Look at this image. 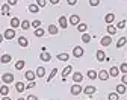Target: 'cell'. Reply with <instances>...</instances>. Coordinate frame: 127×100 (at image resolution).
<instances>
[{
    "label": "cell",
    "instance_id": "1",
    "mask_svg": "<svg viewBox=\"0 0 127 100\" xmlns=\"http://www.w3.org/2000/svg\"><path fill=\"white\" fill-rule=\"evenodd\" d=\"M83 53H85V50L80 47V46H77V47H74V52H73V55L76 56V58H80V56H83Z\"/></svg>",
    "mask_w": 127,
    "mask_h": 100
},
{
    "label": "cell",
    "instance_id": "2",
    "mask_svg": "<svg viewBox=\"0 0 127 100\" xmlns=\"http://www.w3.org/2000/svg\"><path fill=\"white\" fill-rule=\"evenodd\" d=\"M80 93H82V87L79 85V83H74V85L71 87V94L77 96V94H80Z\"/></svg>",
    "mask_w": 127,
    "mask_h": 100
},
{
    "label": "cell",
    "instance_id": "3",
    "mask_svg": "<svg viewBox=\"0 0 127 100\" xmlns=\"http://www.w3.org/2000/svg\"><path fill=\"white\" fill-rule=\"evenodd\" d=\"M3 37H5L6 40H12V38L15 37V30H14L12 27H11V29H6V30H5V35H3Z\"/></svg>",
    "mask_w": 127,
    "mask_h": 100
},
{
    "label": "cell",
    "instance_id": "4",
    "mask_svg": "<svg viewBox=\"0 0 127 100\" xmlns=\"http://www.w3.org/2000/svg\"><path fill=\"white\" fill-rule=\"evenodd\" d=\"M2 79H3L5 83H12V82H14V74H11V73H5V74L2 76Z\"/></svg>",
    "mask_w": 127,
    "mask_h": 100
},
{
    "label": "cell",
    "instance_id": "5",
    "mask_svg": "<svg viewBox=\"0 0 127 100\" xmlns=\"http://www.w3.org/2000/svg\"><path fill=\"white\" fill-rule=\"evenodd\" d=\"M39 58H41V61H44V62H49V61L52 59V56H50V53H49V52H41Z\"/></svg>",
    "mask_w": 127,
    "mask_h": 100
},
{
    "label": "cell",
    "instance_id": "6",
    "mask_svg": "<svg viewBox=\"0 0 127 100\" xmlns=\"http://www.w3.org/2000/svg\"><path fill=\"white\" fill-rule=\"evenodd\" d=\"M71 70H73V67H71V65H68V67H65V68H64V71H62V79H64V80H65L67 76L71 73Z\"/></svg>",
    "mask_w": 127,
    "mask_h": 100
},
{
    "label": "cell",
    "instance_id": "7",
    "mask_svg": "<svg viewBox=\"0 0 127 100\" xmlns=\"http://www.w3.org/2000/svg\"><path fill=\"white\" fill-rule=\"evenodd\" d=\"M59 26H61L62 29L68 27V21H67V18H65V17H59Z\"/></svg>",
    "mask_w": 127,
    "mask_h": 100
},
{
    "label": "cell",
    "instance_id": "8",
    "mask_svg": "<svg viewBox=\"0 0 127 100\" xmlns=\"http://www.w3.org/2000/svg\"><path fill=\"white\" fill-rule=\"evenodd\" d=\"M82 79H83V74H82V73H79V71H77V73H74V74H73V80H74L76 83L82 82Z\"/></svg>",
    "mask_w": 127,
    "mask_h": 100
},
{
    "label": "cell",
    "instance_id": "9",
    "mask_svg": "<svg viewBox=\"0 0 127 100\" xmlns=\"http://www.w3.org/2000/svg\"><path fill=\"white\" fill-rule=\"evenodd\" d=\"M120 74V68H117V67H112V68L109 70V76H112V77H117Z\"/></svg>",
    "mask_w": 127,
    "mask_h": 100
},
{
    "label": "cell",
    "instance_id": "10",
    "mask_svg": "<svg viewBox=\"0 0 127 100\" xmlns=\"http://www.w3.org/2000/svg\"><path fill=\"white\" fill-rule=\"evenodd\" d=\"M35 76H36V73H33V71H32V70H29V71H26V79L27 80H35Z\"/></svg>",
    "mask_w": 127,
    "mask_h": 100
},
{
    "label": "cell",
    "instance_id": "11",
    "mask_svg": "<svg viewBox=\"0 0 127 100\" xmlns=\"http://www.w3.org/2000/svg\"><path fill=\"white\" fill-rule=\"evenodd\" d=\"M98 79H101V80H107V77H109V73L106 71V70H101L100 73H98V76H97Z\"/></svg>",
    "mask_w": 127,
    "mask_h": 100
},
{
    "label": "cell",
    "instance_id": "12",
    "mask_svg": "<svg viewBox=\"0 0 127 100\" xmlns=\"http://www.w3.org/2000/svg\"><path fill=\"white\" fill-rule=\"evenodd\" d=\"M104 59H106L104 52H103V50H98V52H97V61H98V62H103Z\"/></svg>",
    "mask_w": 127,
    "mask_h": 100
},
{
    "label": "cell",
    "instance_id": "13",
    "mask_svg": "<svg viewBox=\"0 0 127 100\" xmlns=\"http://www.w3.org/2000/svg\"><path fill=\"white\" fill-rule=\"evenodd\" d=\"M11 55H2V58H0V62L2 64H9L11 62Z\"/></svg>",
    "mask_w": 127,
    "mask_h": 100
},
{
    "label": "cell",
    "instance_id": "14",
    "mask_svg": "<svg viewBox=\"0 0 127 100\" xmlns=\"http://www.w3.org/2000/svg\"><path fill=\"white\" fill-rule=\"evenodd\" d=\"M20 24H21V23H20V20H18V18H15V17H14V18L11 20V27H12V29H15V27H20Z\"/></svg>",
    "mask_w": 127,
    "mask_h": 100
},
{
    "label": "cell",
    "instance_id": "15",
    "mask_svg": "<svg viewBox=\"0 0 127 100\" xmlns=\"http://www.w3.org/2000/svg\"><path fill=\"white\" fill-rule=\"evenodd\" d=\"M15 88H17L18 93H23V91L26 90V87H24V83H23V82H17V83H15Z\"/></svg>",
    "mask_w": 127,
    "mask_h": 100
},
{
    "label": "cell",
    "instance_id": "16",
    "mask_svg": "<svg viewBox=\"0 0 127 100\" xmlns=\"http://www.w3.org/2000/svg\"><path fill=\"white\" fill-rule=\"evenodd\" d=\"M70 23H71V24H79V23H80L79 15H71V17H70Z\"/></svg>",
    "mask_w": 127,
    "mask_h": 100
},
{
    "label": "cell",
    "instance_id": "17",
    "mask_svg": "<svg viewBox=\"0 0 127 100\" xmlns=\"http://www.w3.org/2000/svg\"><path fill=\"white\" fill-rule=\"evenodd\" d=\"M100 43H101V46H109L110 43H112V38H110V37H103Z\"/></svg>",
    "mask_w": 127,
    "mask_h": 100
},
{
    "label": "cell",
    "instance_id": "18",
    "mask_svg": "<svg viewBox=\"0 0 127 100\" xmlns=\"http://www.w3.org/2000/svg\"><path fill=\"white\" fill-rule=\"evenodd\" d=\"M114 20H115V15H114V14H107V15L104 17V21H106L107 24H110Z\"/></svg>",
    "mask_w": 127,
    "mask_h": 100
},
{
    "label": "cell",
    "instance_id": "19",
    "mask_svg": "<svg viewBox=\"0 0 127 100\" xmlns=\"http://www.w3.org/2000/svg\"><path fill=\"white\" fill-rule=\"evenodd\" d=\"M29 11H30L32 14H36V12L39 11V6L35 5V3H32V5H29Z\"/></svg>",
    "mask_w": 127,
    "mask_h": 100
},
{
    "label": "cell",
    "instance_id": "20",
    "mask_svg": "<svg viewBox=\"0 0 127 100\" xmlns=\"http://www.w3.org/2000/svg\"><path fill=\"white\" fill-rule=\"evenodd\" d=\"M44 74H45V68L44 67H38L36 68V76L38 77H44Z\"/></svg>",
    "mask_w": 127,
    "mask_h": 100
},
{
    "label": "cell",
    "instance_id": "21",
    "mask_svg": "<svg viewBox=\"0 0 127 100\" xmlns=\"http://www.w3.org/2000/svg\"><path fill=\"white\" fill-rule=\"evenodd\" d=\"M58 32H59V29H58L55 24H50V26H49V33H52V35H56Z\"/></svg>",
    "mask_w": 127,
    "mask_h": 100
},
{
    "label": "cell",
    "instance_id": "22",
    "mask_svg": "<svg viewBox=\"0 0 127 100\" xmlns=\"http://www.w3.org/2000/svg\"><path fill=\"white\" fill-rule=\"evenodd\" d=\"M18 44H20L21 47H26V46L29 44V41H27V38H24V37H20V38H18Z\"/></svg>",
    "mask_w": 127,
    "mask_h": 100
},
{
    "label": "cell",
    "instance_id": "23",
    "mask_svg": "<svg viewBox=\"0 0 127 100\" xmlns=\"http://www.w3.org/2000/svg\"><path fill=\"white\" fill-rule=\"evenodd\" d=\"M83 93H85V94H88V96H91V94H94V93H95V87H86V88L83 90Z\"/></svg>",
    "mask_w": 127,
    "mask_h": 100
},
{
    "label": "cell",
    "instance_id": "24",
    "mask_svg": "<svg viewBox=\"0 0 127 100\" xmlns=\"http://www.w3.org/2000/svg\"><path fill=\"white\" fill-rule=\"evenodd\" d=\"M58 59H59V61H68V59H70V55H68V53H59V55H58Z\"/></svg>",
    "mask_w": 127,
    "mask_h": 100
},
{
    "label": "cell",
    "instance_id": "25",
    "mask_svg": "<svg viewBox=\"0 0 127 100\" xmlns=\"http://www.w3.org/2000/svg\"><path fill=\"white\" fill-rule=\"evenodd\" d=\"M117 93H118V94H124V93H126V85H124V83L117 85Z\"/></svg>",
    "mask_w": 127,
    "mask_h": 100
},
{
    "label": "cell",
    "instance_id": "26",
    "mask_svg": "<svg viewBox=\"0 0 127 100\" xmlns=\"http://www.w3.org/2000/svg\"><path fill=\"white\" fill-rule=\"evenodd\" d=\"M86 29H88V26H86L85 23H79V24H77V30H79V32H85Z\"/></svg>",
    "mask_w": 127,
    "mask_h": 100
},
{
    "label": "cell",
    "instance_id": "27",
    "mask_svg": "<svg viewBox=\"0 0 127 100\" xmlns=\"http://www.w3.org/2000/svg\"><path fill=\"white\" fill-rule=\"evenodd\" d=\"M126 43H127V38H126V37H123V38H120V40H118V43H117V47L120 49V47H123Z\"/></svg>",
    "mask_w": 127,
    "mask_h": 100
},
{
    "label": "cell",
    "instance_id": "28",
    "mask_svg": "<svg viewBox=\"0 0 127 100\" xmlns=\"http://www.w3.org/2000/svg\"><path fill=\"white\" fill-rule=\"evenodd\" d=\"M107 99H109V100H118V99H120V94H118V93H110V94L107 96Z\"/></svg>",
    "mask_w": 127,
    "mask_h": 100
},
{
    "label": "cell",
    "instance_id": "29",
    "mask_svg": "<svg viewBox=\"0 0 127 100\" xmlns=\"http://www.w3.org/2000/svg\"><path fill=\"white\" fill-rule=\"evenodd\" d=\"M8 93H9V87L3 85L2 88H0V94H2V96H8Z\"/></svg>",
    "mask_w": 127,
    "mask_h": 100
},
{
    "label": "cell",
    "instance_id": "30",
    "mask_svg": "<svg viewBox=\"0 0 127 100\" xmlns=\"http://www.w3.org/2000/svg\"><path fill=\"white\" fill-rule=\"evenodd\" d=\"M56 74H58V68H53V70H52V73L49 74V77H47V82H50V80H52Z\"/></svg>",
    "mask_w": 127,
    "mask_h": 100
},
{
    "label": "cell",
    "instance_id": "31",
    "mask_svg": "<svg viewBox=\"0 0 127 100\" xmlns=\"http://www.w3.org/2000/svg\"><path fill=\"white\" fill-rule=\"evenodd\" d=\"M0 9H2V14L3 15H9V5H3Z\"/></svg>",
    "mask_w": 127,
    "mask_h": 100
},
{
    "label": "cell",
    "instance_id": "32",
    "mask_svg": "<svg viewBox=\"0 0 127 100\" xmlns=\"http://www.w3.org/2000/svg\"><path fill=\"white\" fill-rule=\"evenodd\" d=\"M15 68H17V70H23L24 68V61H18L17 64H15Z\"/></svg>",
    "mask_w": 127,
    "mask_h": 100
},
{
    "label": "cell",
    "instance_id": "33",
    "mask_svg": "<svg viewBox=\"0 0 127 100\" xmlns=\"http://www.w3.org/2000/svg\"><path fill=\"white\" fill-rule=\"evenodd\" d=\"M35 37H44V29L38 27V29L35 30Z\"/></svg>",
    "mask_w": 127,
    "mask_h": 100
},
{
    "label": "cell",
    "instance_id": "34",
    "mask_svg": "<svg viewBox=\"0 0 127 100\" xmlns=\"http://www.w3.org/2000/svg\"><path fill=\"white\" fill-rule=\"evenodd\" d=\"M20 26H21V27H23V29H24V30H27V29H29V27H30V23H29V21H27V20H23V23H21V24H20Z\"/></svg>",
    "mask_w": 127,
    "mask_h": 100
},
{
    "label": "cell",
    "instance_id": "35",
    "mask_svg": "<svg viewBox=\"0 0 127 100\" xmlns=\"http://www.w3.org/2000/svg\"><path fill=\"white\" fill-rule=\"evenodd\" d=\"M107 32H109V35H114L117 32V27L115 26H107Z\"/></svg>",
    "mask_w": 127,
    "mask_h": 100
},
{
    "label": "cell",
    "instance_id": "36",
    "mask_svg": "<svg viewBox=\"0 0 127 100\" xmlns=\"http://www.w3.org/2000/svg\"><path fill=\"white\" fill-rule=\"evenodd\" d=\"M97 76H98V74L95 73L94 70H89V71H88V77H89V79H95V77H97Z\"/></svg>",
    "mask_w": 127,
    "mask_h": 100
},
{
    "label": "cell",
    "instance_id": "37",
    "mask_svg": "<svg viewBox=\"0 0 127 100\" xmlns=\"http://www.w3.org/2000/svg\"><path fill=\"white\" fill-rule=\"evenodd\" d=\"M120 71H123L124 74H127V62L121 64V67H120Z\"/></svg>",
    "mask_w": 127,
    "mask_h": 100
},
{
    "label": "cell",
    "instance_id": "38",
    "mask_svg": "<svg viewBox=\"0 0 127 100\" xmlns=\"http://www.w3.org/2000/svg\"><path fill=\"white\" fill-rule=\"evenodd\" d=\"M30 26H32V27H35V29H38V27L41 26V21H39V20H35V21H32Z\"/></svg>",
    "mask_w": 127,
    "mask_h": 100
},
{
    "label": "cell",
    "instance_id": "39",
    "mask_svg": "<svg viewBox=\"0 0 127 100\" xmlns=\"http://www.w3.org/2000/svg\"><path fill=\"white\" fill-rule=\"evenodd\" d=\"M82 41H83V43H89V41H91V37L88 35V33H83V37H82Z\"/></svg>",
    "mask_w": 127,
    "mask_h": 100
},
{
    "label": "cell",
    "instance_id": "40",
    "mask_svg": "<svg viewBox=\"0 0 127 100\" xmlns=\"http://www.w3.org/2000/svg\"><path fill=\"white\" fill-rule=\"evenodd\" d=\"M36 5H38L39 8H44V6L47 5V2H45V0H36Z\"/></svg>",
    "mask_w": 127,
    "mask_h": 100
},
{
    "label": "cell",
    "instance_id": "41",
    "mask_svg": "<svg viewBox=\"0 0 127 100\" xmlns=\"http://www.w3.org/2000/svg\"><path fill=\"white\" fill-rule=\"evenodd\" d=\"M124 27H126V20H123L117 24V29H124Z\"/></svg>",
    "mask_w": 127,
    "mask_h": 100
},
{
    "label": "cell",
    "instance_id": "42",
    "mask_svg": "<svg viewBox=\"0 0 127 100\" xmlns=\"http://www.w3.org/2000/svg\"><path fill=\"white\" fill-rule=\"evenodd\" d=\"M98 3H100V0H89V5L91 6H97Z\"/></svg>",
    "mask_w": 127,
    "mask_h": 100
},
{
    "label": "cell",
    "instance_id": "43",
    "mask_svg": "<svg viewBox=\"0 0 127 100\" xmlns=\"http://www.w3.org/2000/svg\"><path fill=\"white\" fill-rule=\"evenodd\" d=\"M8 5H9V6H14V5H17V0H8Z\"/></svg>",
    "mask_w": 127,
    "mask_h": 100
},
{
    "label": "cell",
    "instance_id": "44",
    "mask_svg": "<svg viewBox=\"0 0 127 100\" xmlns=\"http://www.w3.org/2000/svg\"><path fill=\"white\" fill-rule=\"evenodd\" d=\"M33 87H36V85H35V82H33V80H32V82L29 83V85H27L26 88H33Z\"/></svg>",
    "mask_w": 127,
    "mask_h": 100
},
{
    "label": "cell",
    "instance_id": "45",
    "mask_svg": "<svg viewBox=\"0 0 127 100\" xmlns=\"http://www.w3.org/2000/svg\"><path fill=\"white\" fill-rule=\"evenodd\" d=\"M77 3V0H68V5H71V6H74Z\"/></svg>",
    "mask_w": 127,
    "mask_h": 100
},
{
    "label": "cell",
    "instance_id": "46",
    "mask_svg": "<svg viewBox=\"0 0 127 100\" xmlns=\"http://www.w3.org/2000/svg\"><path fill=\"white\" fill-rule=\"evenodd\" d=\"M123 83H124V85H127V74L123 76Z\"/></svg>",
    "mask_w": 127,
    "mask_h": 100
},
{
    "label": "cell",
    "instance_id": "47",
    "mask_svg": "<svg viewBox=\"0 0 127 100\" xmlns=\"http://www.w3.org/2000/svg\"><path fill=\"white\" fill-rule=\"evenodd\" d=\"M27 100H38V97H35V96H29Z\"/></svg>",
    "mask_w": 127,
    "mask_h": 100
},
{
    "label": "cell",
    "instance_id": "48",
    "mask_svg": "<svg viewBox=\"0 0 127 100\" xmlns=\"http://www.w3.org/2000/svg\"><path fill=\"white\" fill-rule=\"evenodd\" d=\"M50 3H52V5H58V3H59V0H50Z\"/></svg>",
    "mask_w": 127,
    "mask_h": 100
},
{
    "label": "cell",
    "instance_id": "49",
    "mask_svg": "<svg viewBox=\"0 0 127 100\" xmlns=\"http://www.w3.org/2000/svg\"><path fill=\"white\" fill-rule=\"evenodd\" d=\"M2 100H11V99H9V97H6V96H5V97H3V99H2Z\"/></svg>",
    "mask_w": 127,
    "mask_h": 100
},
{
    "label": "cell",
    "instance_id": "50",
    "mask_svg": "<svg viewBox=\"0 0 127 100\" xmlns=\"http://www.w3.org/2000/svg\"><path fill=\"white\" fill-rule=\"evenodd\" d=\"M2 40H3V37H2V35H0V43H2Z\"/></svg>",
    "mask_w": 127,
    "mask_h": 100
},
{
    "label": "cell",
    "instance_id": "51",
    "mask_svg": "<svg viewBox=\"0 0 127 100\" xmlns=\"http://www.w3.org/2000/svg\"><path fill=\"white\" fill-rule=\"evenodd\" d=\"M18 100H24V99H18Z\"/></svg>",
    "mask_w": 127,
    "mask_h": 100
},
{
    "label": "cell",
    "instance_id": "52",
    "mask_svg": "<svg viewBox=\"0 0 127 100\" xmlns=\"http://www.w3.org/2000/svg\"><path fill=\"white\" fill-rule=\"evenodd\" d=\"M0 8H2V5H0Z\"/></svg>",
    "mask_w": 127,
    "mask_h": 100
}]
</instances>
